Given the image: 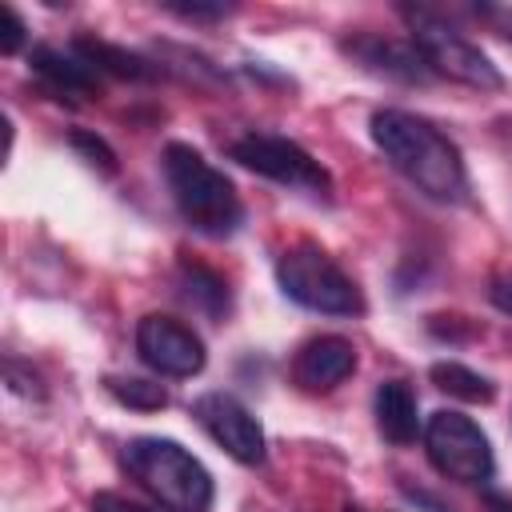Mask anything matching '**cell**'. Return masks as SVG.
<instances>
[{"mask_svg":"<svg viewBox=\"0 0 512 512\" xmlns=\"http://www.w3.org/2000/svg\"><path fill=\"white\" fill-rule=\"evenodd\" d=\"M372 144L380 156L424 196L456 204L468 192V172L460 160V148L424 116L404 112V108H380L368 120Z\"/></svg>","mask_w":512,"mask_h":512,"instance_id":"6da1fadb","label":"cell"},{"mask_svg":"<svg viewBox=\"0 0 512 512\" xmlns=\"http://www.w3.org/2000/svg\"><path fill=\"white\" fill-rule=\"evenodd\" d=\"M160 168H164L172 204L188 228H196L204 236H232L240 228L244 204H240L232 180L220 168H212L192 144L172 140L160 152Z\"/></svg>","mask_w":512,"mask_h":512,"instance_id":"7a4b0ae2","label":"cell"},{"mask_svg":"<svg viewBox=\"0 0 512 512\" xmlns=\"http://www.w3.org/2000/svg\"><path fill=\"white\" fill-rule=\"evenodd\" d=\"M128 476L172 512H208L212 476L208 468L168 436H136L124 444Z\"/></svg>","mask_w":512,"mask_h":512,"instance_id":"3957f363","label":"cell"},{"mask_svg":"<svg viewBox=\"0 0 512 512\" xmlns=\"http://www.w3.org/2000/svg\"><path fill=\"white\" fill-rule=\"evenodd\" d=\"M276 284L280 292L324 316H360L364 312V292L360 284L320 248V244H292L276 260Z\"/></svg>","mask_w":512,"mask_h":512,"instance_id":"277c9868","label":"cell"},{"mask_svg":"<svg viewBox=\"0 0 512 512\" xmlns=\"http://www.w3.org/2000/svg\"><path fill=\"white\" fill-rule=\"evenodd\" d=\"M400 16L408 20V40L416 44V52L424 56V64L436 76H448V80L476 88V92H500L504 88V72L448 20L432 16L428 8H400Z\"/></svg>","mask_w":512,"mask_h":512,"instance_id":"5b68a950","label":"cell"},{"mask_svg":"<svg viewBox=\"0 0 512 512\" xmlns=\"http://www.w3.org/2000/svg\"><path fill=\"white\" fill-rule=\"evenodd\" d=\"M424 452L432 468L456 484H484L492 480V444L484 428L452 408H440L424 424Z\"/></svg>","mask_w":512,"mask_h":512,"instance_id":"8992f818","label":"cell"},{"mask_svg":"<svg viewBox=\"0 0 512 512\" xmlns=\"http://www.w3.org/2000/svg\"><path fill=\"white\" fill-rule=\"evenodd\" d=\"M232 160L264 180H276L284 188H300V192H312V196H328L332 188V176L328 168L296 140L288 136H276V132H244L240 140H232Z\"/></svg>","mask_w":512,"mask_h":512,"instance_id":"52a82bcc","label":"cell"},{"mask_svg":"<svg viewBox=\"0 0 512 512\" xmlns=\"http://www.w3.org/2000/svg\"><path fill=\"white\" fill-rule=\"evenodd\" d=\"M136 352L140 360L160 372V376H172V380H188L204 368V340L180 324L176 316H160V312H148L140 316L136 324Z\"/></svg>","mask_w":512,"mask_h":512,"instance_id":"ba28073f","label":"cell"},{"mask_svg":"<svg viewBox=\"0 0 512 512\" xmlns=\"http://www.w3.org/2000/svg\"><path fill=\"white\" fill-rule=\"evenodd\" d=\"M192 416L196 424L240 464L256 468L264 464V428L260 420L228 392H204L196 404H192Z\"/></svg>","mask_w":512,"mask_h":512,"instance_id":"9c48e42d","label":"cell"},{"mask_svg":"<svg viewBox=\"0 0 512 512\" xmlns=\"http://www.w3.org/2000/svg\"><path fill=\"white\" fill-rule=\"evenodd\" d=\"M288 372L300 392H332L356 372V348L348 336H332V332L312 336L292 352Z\"/></svg>","mask_w":512,"mask_h":512,"instance_id":"30bf717a","label":"cell"},{"mask_svg":"<svg viewBox=\"0 0 512 512\" xmlns=\"http://www.w3.org/2000/svg\"><path fill=\"white\" fill-rule=\"evenodd\" d=\"M344 52L372 76H388L400 84H428L436 72L424 64V56L416 52L412 40H396V36H380V32H356L344 40Z\"/></svg>","mask_w":512,"mask_h":512,"instance_id":"8fae6325","label":"cell"},{"mask_svg":"<svg viewBox=\"0 0 512 512\" xmlns=\"http://www.w3.org/2000/svg\"><path fill=\"white\" fill-rule=\"evenodd\" d=\"M28 64H32V72L48 84V92H56V96H92L96 92V84H100V72L76 52V48H68V52H60V48H52V44H36L32 52H28Z\"/></svg>","mask_w":512,"mask_h":512,"instance_id":"7c38bea8","label":"cell"},{"mask_svg":"<svg viewBox=\"0 0 512 512\" xmlns=\"http://www.w3.org/2000/svg\"><path fill=\"white\" fill-rule=\"evenodd\" d=\"M372 408H376V428L388 444H412L420 436V404L404 380H384L376 388Z\"/></svg>","mask_w":512,"mask_h":512,"instance_id":"4fadbf2b","label":"cell"},{"mask_svg":"<svg viewBox=\"0 0 512 512\" xmlns=\"http://www.w3.org/2000/svg\"><path fill=\"white\" fill-rule=\"evenodd\" d=\"M72 48L96 68V72H108V76H120V80H152L160 76V68L120 44H108V40H96V36H76Z\"/></svg>","mask_w":512,"mask_h":512,"instance_id":"5bb4252c","label":"cell"},{"mask_svg":"<svg viewBox=\"0 0 512 512\" xmlns=\"http://www.w3.org/2000/svg\"><path fill=\"white\" fill-rule=\"evenodd\" d=\"M180 292L188 304H196L208 316H224L228 312V284L220 272L196 264V260H180Z\"/></svg>","mask_w":512,"mask_h":512,"instance_id":"9a60e30c","label":"cell"},{"mask_svg":"<svg viewBox=\"0 0 512 512\" xmlns=\"http://www.w3.org/2000/svg\"><path fill=\"white\" fill-rule=\"evenodd\" d=\"M428 376H432V384H436L440 392H448V396H456V400H464V404H488V400L496 396L492 380L480 376V372H472V368L460 364V360H436V364L428 368Z\"/></svg>","mask_w":512,"mask_h":512,"instance_id":"2e32d148","label":"cell"},{"mask_svg":"<svg viewBox=\"0 0 512 512\" xmlns=\"http://www.w3.org/2000/svg\"><path fill=\"white\" fill-rule=\"evenodd\" d=\"M104 388H108L124 408H136V412H156V408L168 404L164 384H152V380H140V376H108Z\"/></svg>","mask_w":512,"mask_h":512,"instance_id":"e0dca14e","label":"cell"},{"mask_svg":"<svg viewBox=\"0 0 512 512\" xmlns=\"http://www.w3.org/2000/svg\"><path fill=\"white\" fill-rule=\"evenodd\" d=\"M68 140H72V148H76V152H80V156H84L92 168H100L104 176H112V172L120 168V164H116V152H112V148H108V140H100L96 132H84V128H76Z\"/></svg>","mask_w":512,"mask_h":512,"instance_id":"ac0fdd59","label":"cell"},{"mask_svg":"<svg viewBox=\"0 0 512 512\" xmlns=\"http://www.w3.org/2000/svg\"><path fill=\"white\" fill-rule=\"evenodd\" d=\"M20 44H24V20L12 4H0V52L12 56L20 52Z\"/></svg>","mask_w":512,"mask_h":512,"instance_id":"d6986e66","label":"cell"},{"mask_svg":"<svg viewBox=\"0 0 512 512\" xmlns=\"http://www.w3.org/2000/svg\"><path fill=\"white\" fill-rule=\"evenodd\" d=\"M168 12H176L180 20H224L232 12V4H164Z\"/></svg>","mask_w":512,"mask_h":512,"instance_id":"ffe728a7","label":"cell"},{"mask_svg":"<svg viewBox=\"0 0 512 512\" xmlns=\"http://www.w3.org/2000/svg\"><path fill=\"white\" fill-rule=\"evenodd\" d=\"M4 372H8V388H12V392H20V396H44V388H40V376H36V372L20 376V360H12V356H8Z\"/></svg>","mask_w":512,"mask_h":512,"instance_id":"44dd1931","label":"cell"},{"mask_svg":"<svg viewBox=\"0 0 512 512\" xmlns=\"http://www.w3.org/2000/svg\"><path fill=\"white\" fill-rule=\"evenodd\" d=\"M92 512H152V508H144V504H136V500L120 496V492H96L92 496Z\"/></svg>","mask_w":512,"mask_h":512,"instance_id":"7402d4cb","label":"cell"},{"mask_svg":"<svg viewBox=\"0 0 512 512\" xmlns=\"http://www.w3.org/2000/svg\"><path fill=\"white\" fill-rule=\"evenodd\" d=\"M488 300H492L504 316H512V268L492 276V284H488Z\"/></svg>","mask_w":512,"mask_h":512,"instance_id":"603a6c76","label":"cell"},{"mask_svg":"<svg viewBox=\"0 0 512 512\" xmlns=\"http://www.w3.org/2000/svg\"><path fill=\"white\" fill-rule=\"evenodd\" d=\"M476 16L480 20H488L504 40H512V8H496V4H484V8H476Z\"/></svg>","mask_w":512,"mask_h":512,"instance_id":"cb8c5ba5","label":"cell"},{"mask_svg":"<svg viewBox=\"0 0 512 512\" xmlns=\"http://www.w3.org/2000/svg\"><path fill=\"white\" fill-rule=\"evenodd\" d=\"M488 508H492V512H512V496H504V492H488Z\"/></svg>","mask_w":512,"mask_h":512,"instance_id":"d4e9b609","label":"cell"},{"mask_svg":"<svg viewBox=\"0 0 512 512\" xmlns=\"http://www.w3.org/2000/svg\"><path fill=\"white\" fill-rule=\"evenodd\" d=\"M348 512H360V508H348Z\"/></svg>","mask_w":512,"mask_h":512,"instance_id":"484cf974","label":"cell"}]
</instances>
